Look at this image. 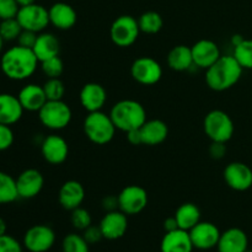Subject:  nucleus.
Listing matches in <instances>:
<instances>
[{"label": "nucleus", "mask_w": 252, "mask_h": 252, "mask_svg": "<svg viewBox=\"0 0 252 252\" xmlns=\"http://www.w3.org/2000/svg\"><path fill=\"white\" fill-rule=\"evenodd\" d=\"M38 59L33 51L25 47L16 46L6 49L0 56V69L7 79L22 81L31 78L37 70Z\"/></svg>", "instance_id": "f257e3e1"}, {"label": "nucleus", "mask_w": 252, "mask_h": 252, "mask_svg": "<svg viewBox=\"0 0 252 252\" xmlns=\"http://www.w3.org/2000/svg\"><path fill=\"white\" fill-rule=\"evenodd\" d=\"M243 66L235 57L221 56L216 63L206 70V84L213 91H225L238 84L243 75Z\"/></svg>", "instance_id": "f03ea898"}, {"label": "nucleus", "mask_w": 252, "mask_h": 252, "mask_svg": "<svg viewBox=\"0 0 252 252\" xmlns=\"http://www.w3.org/2000/svg\"><path fill=\"white\" fill-rule=\"evenodd\" d=\"M110 116L116 128L127 133L138 129L147 122V111L144 106L135 100H121L111 108Z\"/></svg>", "instance_id": "7ed1b4c3"}, {"label": "nucleus", "mask_w": 252, "mask_h": 252, "mask_svg": "<svg viewBox=\"0 0 252 252\" xmlns=\"http://www.w3.org/2000/svg\"><path fill=\"white\" fill-rule=\"evenodd\" d=\"M83 128L86 138L97 145L108 144L115 138L117 130L111 116L102 111L89 112L84 120Z\"/></svg>", "instance_id": "20e7f679"}, {"label": "nucleus", "mask_w": 252, "mask_h": 252, "mask_svg": "<svg viewBox=\"0 0 252 252\" xmlns=\"http://www.w3.org/2000/svg\"><path fill=\"white\" fill-rule=\"evenodd\" d=\"M203 129L212 142L228 143L233 138L235 126L228 113L221 110H213L204 117Z\"/></svg>", "instance_id": "39448f33"}, {"label": "nucleus", "mask_w": 252, "mask_h": 252, "mask_svg": "<svg viewBox=\"0 0 252 252\" xmlns=\"http://www.w3.org/2000/svg\"><path fill=\"white\" fill-rule=\"evenodd\" d=\"M39 122L52 130H61L68 127L73 118V112L63 100L47 101L38 111Z\"/></svg>", "instance_id": "423d86ee"}, {"label": "nucleus", "mask_w": 252, "mask_h": 252, "mask_svg": "<svg viewBox=\"0 0 252 252\" xmlns=\"http://www.w3.org/2000/svg\"><path fill=\"white\" fill-rule=\"evenodd\" d=\"M140 29L138 20L130 15H121L112 22L110 36L113 43L121 48H128L137 42Z\"/></svg>", "instance_id": "0eeeda50"}, {"label": "nucleus", "mask_w": 252, "mask_h": 252, "mask_svg": "<svg viewBox=\"0 0 252 252\" xmlns=\"http://www.w3.org/2000/svg\"><path fill=\"white\" fill-rule=\"evenodd\" d=\"M16 19L21 25L22 30L36 32V33L43 32L51 24L48 9L36 2L20 7Z\"/></svg>", "instance_id": "6e6552de"}, {"label": "nucleus", "mask_w": 252, "mask_h": 252, "mask_svg": "<svg viewBox=\"0 0 252 252\" xmlns=\"http://www.w3.org/2000/svg\"><path fill=\"white\" fill-rule=\"evenodd\" d=\"M117 197L118 209L126 216H137L148 206V192L138 185L125 187Z\"/></svg>", "instance_id": "1a4fd4ad"}, {"label": "nucleus", "mask_w": 252, "mask_h": 252, "mask_svg": "<svg viewBox=\"0 0 252 252\" xmlns=\"http://www.w3.org/2000/svg\"><path fill=\"white\" fill-rule=\"evenodd\" d=\"M22 244L30 252H47L56 244V233L51 226L37 224L27 229Z\"/></svg>", "instance_id": "9d476101"}, {"label": "nucleus", "mask_w": 252, "mask_h": 252, "mask_svg": "<svg viewBox=\"0 0 252 252\" xmlns=\"http://www.w3.org/2000/svg\"><path fill=\"white\" fill-rule=\"evenodd\" d=\"M130 75L140 85H155L161 80L162 68L152 57H139L132 63Z\"/></svg>", "instance_id": "9b49d317"}, {"label": "nucleus", "mask_w": 252, "mask_h": 252, "mask_svg": "<svg viewBox=\"0 0 252 252\" xmlns=\"http://www.w3.org/2000/svg\"><path fill=\"white\" fill-rule=\"evenodd\" d=\"M193 248L197 250L207 251L217 248L220 239V230L211 221H199L189 231Z\"/></svg>", "instance_id": "f8f14e48"}, {"label": "nucleus", "mask_w": 252, "mask_h": 252, "mask_svg": "<svg viewBox=\"0 0 252 252\" xmlns=\"http://www.w3.org/2000/svg\"><path fill=\"white\" fill-rule=\"evenodd\" d=\"M223 176L225 184L234 191L244 192L252 187V169L245 162L234 161L228 164Z\"/></svg>", "instance_id": "ddd939ff"}, {"label": "nucleus", "mask_w": 252, "mask_h": 252, "mask_svg": "<svg viewBox=\"0 0 252 252\" xmlns=\"http://www.w3.org/2000/svg\"><path fill=\"white\" fill-rule=\"evenodd\" d=\"M20 198L31 199L38 196L44 186V177L37 169H26L16 179Z\"/></svg>", "instance_id": "4468645a"}, {"label": "nucleus", "mask_w": 252, "mask_h": 252, "mask_svg": "<svg viewBox=\"0 0 252 252\" xmlns=\"http://www.w3.org/2000/svg\"><path fill=\"white\" fill-rule=\"evenodd\" d=\"M41 153L48 164L61 165L68 159L69 145L63 137L51 134L43 139L41 144Z\"/></svg>", "instance_id": "2eb2a0df"}, {"label": "nucleus", "mask_w": 252, "mask_h": 252, "mask_svg": "<svg viewBox=\"0 0 252 252\" xmlns=\"http://www.w3.org/2000/svg\"><path fill=\"white\" fill-rule=\"evenodd\" d=\"M191 51L194 66L204 70L213 65L221 57L218 44L212 39H199L191 47Z\"/></svg>", "instance_id": "dca6fc26"}, {"label": "nucleus", "mask_w": 252, "mask_h": 252, "mask_svg": "<svg viewBox=\"0 0 252 252\" xmlns=\"http://www.w3.org/2000/svg\"><path fill=\"white\" fill-rule=\"evenodd\" d=\"M128 216H126L123 212L118 211L107 212L101 219L100 226L102 231L103 239L107 240H118L123 238L127 233L128 229Z\"/></svg>", "instance_id": "f3484780"}, {"label": "nucleus", "mask_w": 252, "mask_h": 252, "mask_svg": "<svg viewBox=\"0 0 252 252\" xmlns=\"http://www.w3.org/2000/svg\"><path fill=\"white\" fill-rule=\"evenodd\" d=\"M79 98L83 108L88 112L102 111L107 101V91L101 84L88 83L81 88Z\"/></svg>", "instance_id": "a211bd4d"}, {"label": "nucleus", "mask_w": 252, "mask_h": 252, "mask_svg": "<svg viewBox=\"0 0 252 252\" xmlns=\"http://www.w3.org/2000/svg\"><path fill=\"white\" fill-rule=\"evenodd\" d=\"M85 199V189L83 185L76 180H69L65 181L59 189L58 201L59 204L65 211H74L83 204Z\"/></svg>", "instance_id": "6ab92c4d"}, {"label": "nucleus", "mask_w": 252, "mask_h": 252, "mask_svg": "<svg viewBox=\"0 0 252 252\" xmlns=\"http://www.w3.org/2000/svg\"><path fill=\"white\" fill-rule=\"evenodd\" d=\"M218 252H246L249 250L248 234L240 228H229L220 234L217 245Z\"/></svg>", "instance_id": "aec40b11"}, {"label": "nucleus", "mask_w": 252, "mask_h": 252, "mask_svg": "<svg viewBox=\"0 0 252 252\" xmlns=\"http://www.w3.org/2000/svg\"><path fill=\"white\" fill-rule=\"evenodd\" d=\"M49 22L56 29L66 31L74 27L78 20V15L74 7L66 2H56L48 9Z\"/></svg>", "instance_id": "412c9836"}, {"label": "nucleus", "mask_w": 252, "mask_h": 252, "mask_svg": "<svg viewBox=\"0 0 252 252\" xmlns=\"http://www.w3.org/2000/svg\"><path fill=\"white\" fill-rule=\"evenodd\" d=\"M193 249L189 233L182 229L165 233L160 244L161 252H192Z\"/></svg>", "instance_id": "4be33fe9"}, {"label": "nucleus", "mask_w": 252, "mask_h": 252, "mask_svg": "<svg viewBox=\"0 0 252 252\" xmlns=\"http://www.w3.org/2000/svg\"><path fill=\"white\" fill-rule=\"evenodd\" d=\"M24 107L17 96L0 94V123L12 126L19 122L24 115Z\"/></svg>", "instance_id": "5701e85b"}, {"label": "nucleus", "mask_w": 252, "mask_h": 252, "mask_svg": "<svg viewBox=\"0 0 252 252\" xmlns=\"http://www.w3.org/2000/svg\"><path fill=\"white\" fill-rule=\"evenodd\" d=\"M20 102L25 111L30 112H38L42 106L47 102V96L43 90V86L37 84H27L20 90L19 95Z\"/></svg>", "instance_id": "b1692460"}, {"label": "nucleus", "mask_w": 252, "mask_h": 252, "mask_svg": "<svg viewBox=\"0 0 252 252\" xmlns=\"http://www.w3.org/2000/svg\"><path fill=\"white\" fill-rule=\"evenodd\" d=\"M139 130L143 145H149V147L161 144L169 135V127L161 120H147Z\"/></svg>", "instance_id": "393cba45"}, {"label": "nucleus", "mask_w": 252, "mask_h": 252, "mask_svg": "<svg viewBox=\"0 0 252 252\" xmlns=\"http://www.w3.org/2000/svg\"><path fill=\"white\" fill-rule=\"evenodd\" d=\"M32 51H33L34 56L37 57L38 62L41 63V62L47 61V59L59 56L61 42L53 33L41 32L37 36L36 43H34Z\"/></svg>", "instance_id": "a878e982"}, {"label": "nucleus", "mask_w": 252, "mask_h": 252, "mask_svg": "<svg viewBox=\"0 0 252 252\" xmlns=\"http://www.w3.org/2000/svg\"><path fill=\"white\" fill-rule=\"evenodd\" d=\"M167 65L175 71H187L194 65L191 47L179 44L167 54Z\"/></svg>", "instance_id": "bb28decb"}, {"label": "nucleus", "mask_w": 252, "mask_h": 252, "mask_svg": "<svg viewBox=\"0 0 252 252\" xmlns=\"http://www.w3.org/2000/svg\"><path fill=\"white\" fill-rule=\"evenodd\" d=\"M174 217L176 218L180 229L189 231L201 221V211L194 203L187 202V203L181 204L176 209V213Z\"/></svg>", "instance_id": "cd10ccee"}, {"label": "nucleus", "mask_w": 252, "mask_h": 252, "mask_svg": "<svg viewBox=\"0 0 252 252\" xmlns=\"http://www.w3.org/2000/svg\"><path fill=\"white\" fill-rule=\"evenodd\" d=\"M19 198L16 179L6 172L0 171V204L12 203Z\"/></svg>", "instance_id": "c85d7f7f"}, {"label": "nucleus", "mask_w": 252, "mask_h": 252, "mask_svg": "<svg viewBox=\"0 0 252 252\" xmlns=\"http://www.w3.org/2000/svg\"><path fill=\"white\" fill-rule=\"evenodd\" d=\"M140 32L147 34H155L161 31L164 26V21L159 12L157 11H147L142 14L138 19Z\"/></svg>", "instance_id": "c756f323"}, {"label": "nucleus", "mask_w": 252, "mask_h": 252, "mask_svg": "<svg viewBox=\"0 0 252 252\" xmlns=\"http://www.w3.org/2000/svg\"><path fill=\"white\" fill-rule=\"evenodd\" d=\"M63 252H90V245L83 235L76 233L68 234L62 241Z\"/></svg>", "instance_id": "7c9ffc66"}, {"label": "nucleus", "mask_w": 252, "mask_h": 252, "mask_svg": "<svg viewBox=\"0 0 252 252\" xmlns=\"http://www.w3.org/2000/svg\"><path fill=\"white\" fill-rule=\"evenodd\" d=\"M233 56L243 69L252 70V39H244L240 44L234 47Z\"/></svg>", "instance_id": "2f4dec72"}, {"label": "nucleus", "mask_w": 252, "mask_h": 252, "mask_svg": "<svg viewBox=\"0 0 252 252\" xmlns=\"http://www.w3.org/2000/svg\"><path fill=\"white\" fill-rule=\"evenodd\" d=\"M21 32L22 27L16 17L1 20V22H0V36L2 37L5 42L17 41Z\"/></svg>", "instance_id": "473e14b6"}, {"label": "nucleus", "mask_w": 252, "mask_h": 252, "mask_svg": "<svg viewBox=\"0 0 252 252\" xmlns=\"http://www.w3.org/2000/svg\"><path fill=\"white\" fill-rule=\"evenodd\" d=\"M42 86H43V90L46 93L47 100H63L64 95H65V85L59 78L48 79Z\"/></svg>", "instance_id": "72a5a7b5"}, {"label": "nucleus", "mask_w": 252, "mask_h": 252, "mask_svg": "<svg viewBox=\"0 0 252 252\" xmlns=\"http://www.w3.org/2000/svg\"><path fill=\"white\" fill-rule=\"evenodd\" d=\"M70 221L71 225L76 230L84 231L86 228H89L93 224V218H91L90 212L86 211L83 207H79V208H75L74 211H71Z\"/></svg>", "instance_id": "f704fd0d"}, {"label": "nucleus", "mask_w": 252, "mask_h": 252, "mask_svg": "<svg viewBox=\"0 0 252 252\" xmlns=\"http://www.w3.org/2000/svg\"><path fill=\"white\" fill-rule=\"evenodd\" d=\"M39 64H41L42 71H43V74L48 79L59 78L64 71L63 61H62L59 56L49 58L44 62H41Z\"/></svg>", "instance_id": "c9c22d12"}, {"label": "nucleus", "mask_w": 252, "mask_h": 252, "mask_svg": "<svg viewBox=\"0 0 252 252\" xmlns=\"http://www.w3.org/2000/svg\"><path fill=\"white\" fill-rule=\"evenodd\" d=\"M19 9L16 0H0V20L16 17Z\"/></svg>", "instance_id": "e433bc0d"}, {"label": "nucleus", "mask_w": 252, "mask_h": 252, "mask_svg": "<svg viewBox=\"0 0 252 252\" xmlns=\"http://www.w3.org/2000/svg\"><path fill=\"white\" fill-rule=\"evenodd\" d=\"M22 245L12 236L5 235L0 236V252H22Z\"/></svg>", "instance_id": "4c0bfd02"}, {"label": "nucleus", "mask_w": 252, "mask_h": 252, "mask_svg": "<svg viewBox=\"0 0 252 252\" xmlns=\"http://www.w3.org/2000/svg\"><path fill=\"white\" fill-rule=\"evenodd\" d=\"M14 144V132L10 126L0 123V152L9 149Z\"/></svg>", "instance_id": "58836bf2"}, {"label": "nucleus", "mask_w": 252, "mask_h": 252, "mask_svg": "<svg viewBox=\"0 0 252 252\" xmlns=\"http://www.w3.org/2000/svg\"><path fill=\"white\" fill-rule=\"evenodd\" d=\"M81 235H83L84 239L88 241L89 245H94V244L100 243V241L103 239L102 231H101L100 226L93 225V224H91L89 228H86L85 230L83 231V234H81Z\"/></svg>", "instance_id": "ea45409f"}, {"label": "nucleus", "mask_w": 252, "mask_h": 252, "mask_svg": "<svg viewBox=\"0 0 252 252\" xmlns=\"http://www.w3.org/2000/svg\"><path fill=\"white\" fill-rule=\"evenodd\" d=\"M38 33L32 31H27V30H22V32L20 33L19 38H17V44L25 48H33L34 43H36V39Z\"/></svg>", "instance_id": "a19ab883"}, {"label": "nucleus", "mask_w": 252, "mask_h": 252, "mask_svg": "<svg viewBox=\"0 0 252 252\" xmlns=\"http://www.w3.org/2000/svg\"><path fill=\"white\" fill-rule=\"evenodd\" d=\"M226 143L220 142H212L211 147H209V155L212 159L220 160L223 159L224 155L226 154Z\"/></svg>", "instance_id": "79ce46f5"}, {"label": "nucleus", "mask_w": 252, "mask_h": 252, "mask_svg": "<svg viewBox=\"0 0 252 252\" xmlns=\"http://www.w3.org/2000/svg\"><path fill=\"white\" fill-rule=\"evenodd\" d=\"M101 206H102L103 211L107 213V212H113L118 211V197L117 196H106L105 198L101 202Z\"/></svg>", "instance_id": "37998d69"}, {"label": "nucleus", "mask_w": 252, "mask_h": 252, "mask_svg": "<svg viewBox=\"0 0 252 252\" xmlns=\"http://www.w3.org/2000/svg\"><path fill=\"white\" fill-rule=\"evenodd\" d=\"M126 134H127V140L132 145H143L142 135H140L139 128H138V129L129 130V132H127Z\"/></svg>", "instance_id": "c03bdc74"}, {"label": "nucleus", "mask_w": 252, "mask_h": 252, "mask_svg": "<svg viewBox=\"0 0 252 252\" xmlns=\"http://www.w3.org/2000/svg\"><path fill=\"white\" fill-rule=\"evenodd\" d=\"M162 226H164L165 233H169V231H174V230H176V229H180L179 224H177L176 218H175V217H169V218L165 219L164 225Z\"/></svg>", "instance_id": "a18cd8bd"}, {"label": "nucleus", "mask_w": 252, "mask_h": 252, "mask_svg": "<svg viewBox=\"0 0 252 252\" xmlns=\"http://www.w3.org/2000/svg\"><path fill=\"white\" fill-rule=\"evenodd\" d=\"M244 39H245V38H244V37L241 36V34H234V36L231 37V41H230L231 42V46L236 47V46H238V44H240L241 42L244 41Z\"/></svg>", "instance_id": "49530a36"}, {"label": "nucleus", "mask_w": 252, "mask_h": 252, "mask_svg": "<svg viewBox=\"0 0 252 252\" xmlns=\"http://www.w3.org/2000/svg\"><path fill=\"white\" fill-rule=\"evenodd\" d=\"M6 229H7L6 221H5L2 218H0V236H2L6 234Z\"/></svg>", "instance_id": "de8ad7c7"}, {"label": "nucleus", "mask_w": 252, "mask_h": 252, "mask_svg": "<svg viewBox=\"0 0 252 252\" xmlns=\"http://www.w3.org/2000/svg\"><path fill=\"white\" fill-rule=\"evenodd\" d=\"M16 2L19 4V6H26V5H31L33 2H36V0H16Z\"/></svg>", "instance_id": "09e8293b"}, {"label": "nucleus", "mask_w": 252, "mask_h": 252, "mask_svg": "<svg viewBox=\"0 0 252 252\" xmlns=\"http://www.w3.org/2000/svg\"><path fill=\"white\" fill-rule=\"evenodd\" d=\"M4 39H2V37L0 36V56L2 54V47H4Z\"/></svg>", "instance_id": "8fccbe9b"}, {"label": "nucleus", "mask_w": 252, "mask_h": 252, "mask_svg": "<svg viewBox=\"0 0 252 252\" xmlns=\"http://www.w3.org/2000/svg\"><path fill=\"white\" fill-rule=\"evenodd\" d=\"M246 252H252V250H248Z\"/></svg>", "instance_id": "3c124183"}]
</instances>
